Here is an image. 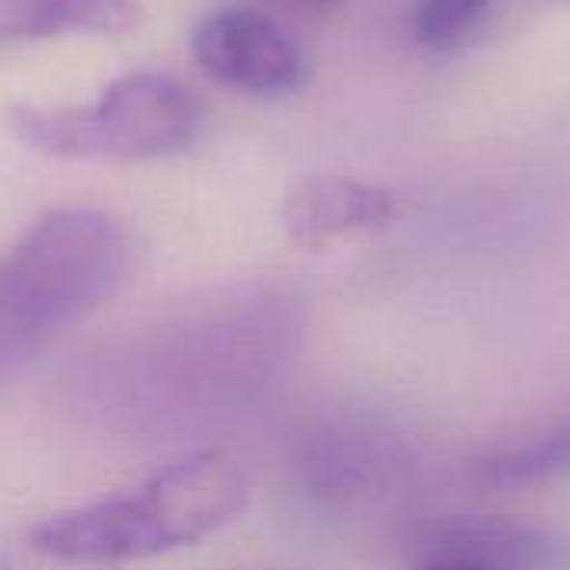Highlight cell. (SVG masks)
<instances>
[{
  "label": "cell",
  "instance_id": "obj_1",
  "mask_svg": "<svg viewBox=\"0 0 570 570\" xmlns=\"http://www.w3.org/2000/svg\"><path fill=\"white\" fill-rule=\"evenodd\" d=\"M250 498L247 468L224 448L190 451L137 488L57 511L30 528V548L60 564H127L190 548L230 524Z\"/></svg>",
  "mask_w": 570,
  "mask_h": 570
},
{
  "label": "cell",
  "instance_id": "obj_3",
  "mask_svg": "<svg viewBox=\"0 0 570 570\" xmlns=\"http://www.w3.org/2000/svg\"><path fill=\"white\" fill-rule=\"evenodd\" d=\"M7 124L20 144L57 160H164L204 134V104L177 77L124 73L97 100L77 107L13 104Z\"/></svg>",
  "mask_w": 570,
  "mask_h": 570
},
{
  "label": "cell",
  "instance_id": "obj_6",
  "mask_svg": "<svg viewBox=\"0 0 570 570\" xmlns=\"http://www.w3.org/2000/svg\"><path fill=\"white\" fill-rule=\"evenodd\" d=\"M404 544L417 561H461L481 570H570L564 534L504 514L428 518Z\"/></svg>",
  "mask_w": 570,
  "mask_h": 570
},
{
  "label": "cell",
  "instance_id": "obj_8",
  "mask_svg": "<svg viewBox=\"0 0 570 570\" xmlns=\"http://www.w3.org/2000/svg\"><path fill=\"white\" fill-rule=\"evenodd\" d=\"M130 0H0V43L47 40L63 33H127L137 27Z\"/></svg>",
  "mask_w": 570,
  "mask_h": 570
},
{
  "label": "cell",
  "instance_id": "obj_2",
  "mask_svg": "<svg viewBox=\"0 0 570 570\" xmlns=\"http://www.w3.org/2000/svg\"><path fill=\"white\" fill-rule=\"evenodd\" d=\"M134 240L97 207L40 214L0 254V384L60 334L104 307L127 281Z\"/></svg>",
  "mask_w": 570,
  "mask_h": 570
},
{
  "label": "cell",
  "instance_id": "obj_9",
  "mask_svg": "<svg viewBox=\"0 0 570 570\" xmlns=\"http://www.w3.org/2000/svg\"><path fill=\"white\" fill-rule=\"evenodd\" d=\"M570 474V411L481 461V478L494 488H538Z\"/></svg>",
  "mask_w": 570,
  "mask_h": 570
},
{
  "label": "cell",
  "instance_id": "obj_10",
  "mask_svg": "<svg viewBox=\"0 0 570 570\" xmlns=\"http://www.w3.org/2000/svg\"><path fill=\"white\" fill-rule=\"evenodd\" d=\"M498 0H421L414 13V37L428 50H448L468 37Z\"/></svg>",
  "mask_w": 570,
  "mask_h": 570
},
{
  "label": "cell",
  "instance_id": "obj_12",
  "mask_svg": "<svg viewBox=\"0 0 570 570\" xmlns=\"http://www.w3.org/2000/svg\"><path fill=\"white\" fill-rule=\"evenodd\" d=\"M284 3H294V7H304V10H327V7H337L341 0H284Z\"/></svg>",
  "mask_w": 570,
  "mask_h": 570
},
{
  "label": "cell",
  "instance_id": "obj_11",
  "mask_svg": "<svg viewBox=\"0 0 570 570\" xmlns=\"http://www.w3.org/2000/svg\"><path fill=\"white\" fill-rule=\"evenodd\" d=\"M414 570H481L474 564H461V561H417Z\"/></svg>",
  "mask_w": 570,
  "mask_h": 570
},
{
  "label": "cell",
  "instance_id": "obj_7",
  "mask_svg": "<svg viewBox=\"0 0 570 570\" xmlns=\"http://www.w3.org/2000/svg\"><path fill=\"white\" fill-rule=\"evenodd\" d=\"M397 217V197L347 174H311L281 204V227L291 244L317 250L351 234H371Z\"/></svg>",
  "mask_w": 570,
  "mask_h": 570
},
{
  "label": "cell",
  "instance_id": "obj_5",
  "mask_svg": "<svg viewBox=\"0 0 570 570\" xmlns=\"http://www.w3.org/2000/svg\"><path fill=\"white\" fill-rule=\"evenodd\" d=\"M394 471V438L367 417H324L291 448V478L314 508L367 501Z\"/></svg>",
  "mask_w": 570,
  "mask_h": 570
},
{
  "label": "cell",
  "instance_id": "obj_4",
  "mask_svg": "<svg viewBox=\"0 0 570 570\" xmlns=\"http://www.w3.org/2000/svg\"><path fill=\"white\" fill-rule=\"evenodd\" d=\"M197 67L250 97H287L307 80V63L294 37L257 7H214L190 30Z\"/></svg>",
  "mask_w": 570,
  "mask_h": 570
}]
</instances>
